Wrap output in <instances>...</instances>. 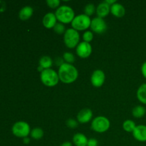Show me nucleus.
Instances as JSON below:
<instances>
[{
	"label": "nucleus",
	"mask_w": 146,
	"mask_h": 146,
	"mask_svg": "<svg viewBox=\"0 0 146 146\" xmlns=\"http://www.w3.org/2000/svg\"><path fill=\"white\" fill-rule=\"evenodd\" d=\"M46 2L48 7L52 9H58L60 7V4H61L60 0H46Z\"/></svg>",
	"instance_id": "27"
},
{
	"label": "nucleus",
	"mask_w": 146,
	"mask_h": 146,
	"mask_svg": "<svg viewBox=\"0 0 146 146\" xmlns=\"http://www.w3.org/2000/svg\"><path fill=\"white\" fill-rule=\"evenodd\" d=\"M12 132L14 135L19 138H26L28 137L31 133L30 126L25 121H18L14 124L12 127Z\"/></svg>",
	"instance_id": "7"
},
{
	"label": "nucleus",
	"mask_w": 146,
	"mask_h": 146,
	"mask_svg": "<svg viewBox=\"0 0 146 146\" xmlns=\"http://www.w3.org/2000/svg\"><path fill=\"white\" fill-rule=\"evenodd\" d=\"M78 125V122L77 120L74 118H69L66 121V125L70 128H76Z\"/></svg>",
	"instance_id": "28"
},
{
	"label": "nucleus",
	"mask_w": 146,
	"mask_h": 146,
	"mask_svg": "<svg viewBox=\"0 0 146 146\" xmlns=\"http://www.w3.org/2000/svg\"><path fill=\"white\" fill-rule=\"evenodd\" d=\"M88 139L84 134L76 133L73 137V143L76 146H87Z\"/></svg>",
	"instance_id": "16"
},
{
	"label": "nucleus",
	"mask_w": 146,
	"mask_h": 146,
	"mask_svg": "<svg viewBox=\"0 0 146 146\" xmlns=\"http://www.w3.org/2000/svg\"><path fill=\"white\" fill-rule=\"evenodd\" d=\"M111 13L115 17L121 18L125 14V9L123 6L118 2H115L111 6Z\"/></svg>",
	"instance_id": "15"
},
{
	"label": "nucleus",
	"mask_w": 146,
	"mask_h": 146,
	"mask_svg": "<svg viewBox=\"0 0 146 146\" xmlns=\"http://www.w3.org/2000/svg\"><path fill=\"white\" fill-rule=\"evenodd\" d=\"M23 142L24 144H29L30 143V138L28 137H26V138H23Z\"/></svg>",
	"instance_id": "32"
},
{
	"label": "nucleus",
	"mask_w": 146,
	"mask_h": 146,
	"mask_svg": "<svg viewBox=\"0 0 146 146\" xmlns=\"http://www.w3.org/2000/svg\"><path fill=\"white\" fill-rule=\"evenodd\" d=\"M80 35L78 31L73 28L66 29L64 34V41L65 45L69 48H76L79 44Z\"/></svg>",
	"instance_id": "4"
},
{
	"label": "nucleus",
	"mask_w": 146,
	"mask_h": 146,
	"mask_svg": "<svg viewBox=\"0 0 146 146\" xmlns=\"http://www.w3.org/2000/svg\"><path fill=\"white\" fill-rule=\"evenodd\" d=\"M133 136L135 140L140 142H146V125H136L133 131Z\"/></svg>",
	"instance_id": "12"
},
{
	"label": "nucleus",
	"mask_w": 146,
	"mask_h": 146,
	"mask_svg": "<svg viewBox=\"0 0 146 146\" xmlns=\"http://www.w3.org/2000/svg\"><path fill=\"white\" fill-rule=\"evenodd\" d=\"M93 117V112L89 108H83L77 114V121L80 123H88Z\"/></svg>",
	"instance_id": "11"
},
{
	"label": "nucleus",
	"mask_w": 146,
	"mask_h": 146,
	"mask_svg": "<svg viewBox=\"0 0 146 146\" xmlns=\"http://www.w3.org/2000/svg\"><path fill=\"white\" fill-rule=\"evenodd\" d=\"M55 15L57 20L64 24L71 23L76 17L74 9L68 5L60 6L58 9H56Z\"/></svg>",
	"instance_id": "2"
},
{
	"label": "nucleus",
	"mask_w": 146,
	"mask_h": 146,
	"mask_svg": "<svg viewBox=\"0 0 146 146\" xmlns=\"http://www.w3.org/2000/svg\"><path fill=\"white\" fill-rule=\"evenodd\" d=\"M110 12H111V6L106 1H102L97 6L96 14L100 18L104 19V17L108 16Z\"/></svg>",
	"instance_id": "14"
},
{
	"label": "nucleus",
	"mask_w": 146,
	"mask_h": 146,
	"mask_svg": "<svg viewBox=\"0 0 146 146\" xmlns=\"http://www.w3.org/2000/svg\"><path fill=\"white\" fill-rule=\"evenodd\" d=\"M87 146H98V141L95 138H90L88 141Z\"/></svg>",
	"instance_id": "29"
},
{
	"label": "nucleus",
	"mask_w": 146,
	"mask_h": 146,
	"mask_svg": "<svg viewBox=\"0 0 146 146\" xmlns=\"http://www.w3.org/2000/svg\"><path fill=\"white\" fill-rule=\"evenodd\" d=\"M33 13H34V9L32 7L30 6H25L19 11V16L21 20H27L31 17Z\"/></svg>",
	"instance_id": "17"
},
{
	"label": "nucleus",
	"mask_w": 146,
	"mask_h": 146,
	"mask_svg": "<svg viewBox=\"0 0 146 146\" xmlns=\"http://www.w3.org/2000/svg\"><path fill=\"white\" fill-rule=\"evenodd\" d=\"M43 25L47 29L54 28V26L57 23V19L55 15V13L48 12L44 15L42 19Z\"/></svg>",
	"instance_id": "13"
},
{
	"label": "nucleus",
	"mask_w": 146,
	"mask_h": 146,
	"mask_svg": "<svg viewBox=\"0 0 146 146\" xmlns=\"http://www.w3.org/2000/svg\"><path fill=\"white\" fill-rule=\"evenodd\" d=\"M76 51L80 58H86L89 57L92 53V46L90 43L83 41L78 44L76 48Z\"/></svg>",
	"instance_id": "9"
},
{
	"label": "nucleus",
	"mask_w": 146,
	"mask_h": 146,
	"mask_svg": "<svg viewBox=\"0 0 146 146\" xmlns=\"http://www.w3.org/2000/svg\"><path fill=\"white\" fill-rule=\"evenodd\" d=\"M106 2L108 3L110 6L113 5V4H115V2H117L116 0H106Z\"/></svg>",
	"instance_id": "33"
},
{
	"label": "nucleus",
	"mask_w": 146,
	"mask_h": 146,
	"mask_svg": "<svg viewBox=\"0 0 146 146\" xmlns=\"http://www.w3.org/2000/svg\"><path fill=\"white\" fill-rule=\"evenodd\" d=\"M30 135H31V138H34V140H40L44 136V132L42 128H35L31 130Z\"/></svg>",
	"instance_id": "22"
},
{
	"label": "nucleus",
	"mask_w": 146,
	"mask_h": 146,
	"mask_svg": "<svg viewBox=\"0 0 146 146\" xmlns=\"http://www.w3.org/2000/svg\"><path fill=\"white\" fill-rule=\"evenodd\" d=\"M90 27L92 31L98 34H104L107 30V24L106 21L103 18H100L98 17L91 19Z\"/></svg>",
	"instance_id": "8"
},
{
	"label": "nucleus",
	"mask_w": 146,
	"mask_h": 146,
	"mask_svg": "<svg viewBox=\"0 0 146 146\" xmlns=\"http://www.w3.org/2000/svg\"><path fill=\"white\" fill-rule=\"evenodd\" d=\"M63 59L65 61V63L67 64H72V63H74L75 61L76 58L75 56L71 52H65L63 55Z\"/></svg>",
	"instance_id": "24"
},
{
	"label": "nucleus",
	"mask_w": 146,
	"mask_h": 146,
	"mask_svg": "<svg viewBox=\"0 0 146 146\" xmlns=\"http://www.w3.org/2000/svg\"><path fill=\"white\" fill-rule=\"evenodd\" d=\"M111 125L110 121L105 116H97L91 122V129L97 133H105Z\"/></svg>",
	"instance_id": "6"
},
{
	"label": "nucleus",
	"mask_w": 146,
	"mask_h": 146,
	"mask_svg": "<svg viewBox=\"0 0 146 146\" xmlns=\"http://www.w3.org/2000/svg\"><path fill=\"white\" fill-rule=\"evenodd\" d=\"M141 73H142L143 76L146 78V61H145L141 66Z\"/></svg>",
	"instance_id": "30"
},
{
	"label": "nucleus",
	"mask_w": 146,
	"mask_h": 146,
	"mask_svg": "<svg viewBox=\"0 0 146 146\" xmlns=\"http://www.w3.org/2000/svg\"><path fill=\"white\" fill-rule=\"evenodd\" d=\"M58 74L61 82L64 84H71L78 78V71L73 64L64 63L59 66Z\"/></svg>",
	"instance_id": "1"
},
{
	"label": "nucleus",
	"mask_w": 146,
	"mask_h": 146,
	"mask_svg": "<svg viewBox=\"0 0 146 146\" xmlns=\"http://www.w3.org/2000/svg\"><path fill=\"white\" fill-rule=\"evenodd\" d=\"M138 101L142 104H146V83L141 84L136 93Z\"/></svg>",
	"instance_id": "19"
},
{
	"label": "nucleus",
	"mask_w": 146,
	"mask_h": 146,
	"mask_svg": "<svg viewBox=\"0 0 146 146\" xmlns=\"http://www.w3.org/2000/svg\"><path fill=\"white\" fill-rule=\"evenodd\" d=\"M105 73L102 70L97 69L93 72L91 76V82L94 87H101L105 82Z\"/></svg>",
	"instance_id": "10"
},
{
	"label": "nucleus",
	"mask_w": 146,
	"mask_h": 146,
	"mask_svg": "<svg viewBox=\"0 0 146 146\" xmlns=\"http://www.w3.org/2000/svg\"><path fill=\"white\" fill-rule=\"evenodd\" d=\"M135 127H136L135 123L133 121H132V120L128 119L124 121L123 123V130L128 133H133Z\"/></svg>",
	"instance_id": "21"
},
{
	"label": "nucleus",
	"mask_w": 146,
	"mask_h": 146,
	"mask_svg": "<svg viewBox=\"0 0 146 146\" xmlns=\"http://www.w3.org/2000/svg\"><path fill=\"white\" fill-rule=\"evenodd\" d=\"M96 11V8L95 5L92 3H89V4H86L85 8H84V14L88 16V17L93 15Z\"/></svg>",
	"instance_id": "23"
},
{
	"label": "nucleus",
	"mask_w": 146,
	"mask_h": 146,
	"mask_svg": "<svg viewBox=\"0 0 146 146\" xmlns=\"http://www.w3.org/2000/svg\"><path fill=\"white\" fill-rule=\"evenodd\" d=\"M94 38V34L91 31H86L83 34V40L85 42L90 43Z\"/></svg>",
	"instance_id": "26"
},
{
	"label": "nucleus",
	"mask_w": 146,
	"mask_h": 146,
	"mask_svg": "<svg viewBox=\"0 0 146 146\" xmlns=\"http://www.w3.org/2000/svg\"><path fill=\"white\" fill-rule=\"evenodd\" d=\"M53 65V60L48 56H43L40 58L38 61V66H41L43 69H48L51 68Z\"/></svg>",
	"instance_id": "18"
},
{
	"label": "nucleus",
	"mask_w": 146,
	"mask_h": 146,
	"mask_svg": "<svg viewBox=\"0 0 146 146\" xmlns=\"http://www.w3.org/2000/svg\"><path fill=\"white\" fill-rule=\"evenodd\" d=\"M53 29H54V31L58 34H64V33H65L66 31L64 24L61 22H57Z\"/></svg>",
	"instance_id": "25"
},
{
	"label": "nucleus",
	"mask_w": 146,
	"mask_h": 146,
	"mask_svg": "<svg viewBox=\"0 0 146 146\" xmlns=\"http://www.w3.org/2000/svg\"><path fill=\"white\" fill-rule=\"evenodd\" d=\"M91 20L90 17L85 14H81L74 17L71 22L72 28L76 31H84L89 28L91 26Z\"/></svg>",
	"instance_id": "5"
},
{
	"label": "nucleus",
	"mask_w": 146,
	"mask_h": 146,
	"mask_svg": "<svg viewBox=\"0 0 146 146\" xmlns=\"http://www.w3.org/2000/svg\"><path fill=\"white\" fill-rule=\"evenodd\" d=\"M72 143L69 142V141H65V142L63 143L62 144H61L60 146H72Z\"/></svg>",
	"instance_id": "31"
},
{
	"label": "nucleus",
	"mask_w": 146,
	"mask_h": 146,
	"mask_svg": "<svg viewBox=\"0 0 146 146\" xmlns=\"http://www.w3.org/2000/svg\"><path fill=\"white\" fill-rule=\"evenodd\" d=\"M40 78L43 84L48 87L55 86L60 81L58 73L52 68L44 69L41 72Z\"/></svg>",
	"instance_id": "3"
},
{
	"label": "nucleus",
	"mask_w": 146,
	"mask_h": 146,
	"mask_svg": "<svg viewBox=\"0 0 146 146\" xmlns=\"http://www.w3.org/2000/svg\"><path fill=\"white\" fill-rule=\"evenodd\" d=\"M132 114L135 118H142L146 114V110L145 107L142 106H135L133 108Z\"/></svg>",
	"instance_id": "20"
}]
</instances>
